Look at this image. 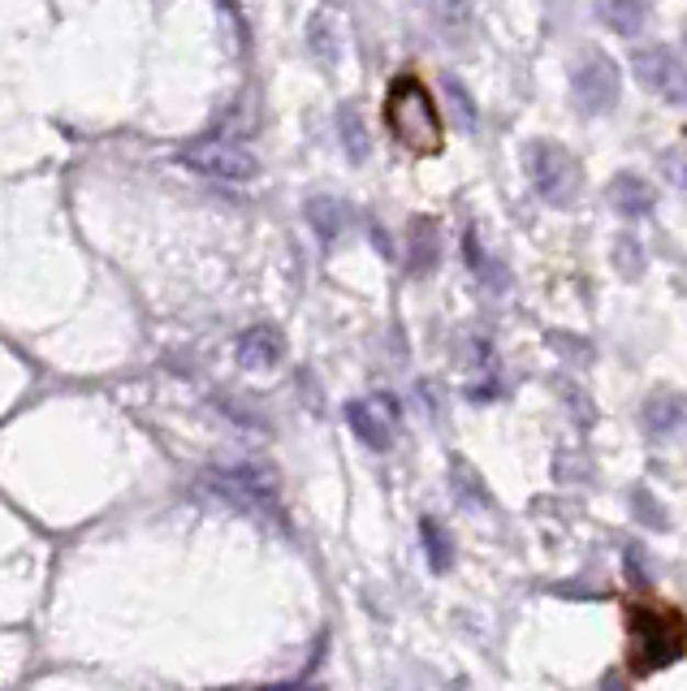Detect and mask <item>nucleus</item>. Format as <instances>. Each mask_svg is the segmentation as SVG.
<instances>
[{
  "instance_id": "9",
  "label": "nucleus",
  "mask_w": 687,
  "mask_h": 691,
  "mask_svg": "<svg viewBox=\"0 0 687 691\" xmlns=\"http://www.w3.org/2000/svg\"><path fill=\"white\" fill-rule=\"evenodd\" d=\"M610 204L619 216H649L653 204H657V195H653V186L640 178V173H619L615 182H610Z\"/></svg>"
},
{
  "instance_id": "2",
  "label": "nucleus",
  "mask_w": 687,
  "mask_h": 691,
  "mask_svg": "<svg viewBox=\"0 0 687 691\" xmlns=\"http://www.w3.org/2000/svg\"><path fill=\"white\" fill-rule=\"evenodd\" d=\"M631 626V648L627 661L635 675H653L666 670L671 661H679L687 648V626L675 614H657V610H631L627 614Z\"/></svg>"
},
{
  "instance_id": "19",
  "label": "nucleus",
  "mask_w": 687,
  "mask_h": 691,
  "mask_svg": "<svg viewBox=\"0 0 687 691\" xmlns=\"http://www.w3.org/2000/svg\"><path fill=\"white\" fill-rule=\"evenodd\" d=\"M615 269H619L627 281H635V276L644 273V251H640L635 238H619V242H615Z\"/></svg>"
},
{
  "instance_id": "7",
  "label": "nucleus",
  "mask_w": 687,
  "mask_h": 691,
  "mask_svg": "<svg viewBox=\"0 0 687 691\" xmlns=\"http://www.w3.org/2000/svg\"><path fill=\"white\" fill-rule=\"evenodd\" d=\"M346 419L354 428V437L368 445V450H390L394 441V403L390 398H376V403H350Z\"/></svg>"
},
{
  "instance_id": "10",
  "label": "nucleus",
  "mask_w": 687,
  "mask_h": 691,
  "mask_svg": "<svg viewBox=\"0 0 687 691\" xmlns=\"http://www.w3.org/2000/svg\"><path fill=\"white\" fill-rule=\"evenodd\" d=\"M432 13V26L441 31V39L463 44L472 31V0H424Z\"/></svg>"
},
{
  "instance_id": "21",
  "label": "nucleus",
  "mask_w": 687,
  "mask_h": 691,
  "mask_svg": "<svg viewBox=\"0 0 687 691\" xmlns=\"http://www.w3.org/2000/svg\"><path fill=\"white\" fill-rule=\"evenodd\" d=\"M631 506H635V514H640L644 523H653L657 532H666V528H671V519H666V510H662L657 501H649V492H640V488H635V492H631Z\"/></svg>"
},
{
  "instance_id": "4",
  "label": "nucleus",
  "mask_w": 687,
  "mask_h": 691,
  "mask_svg": "<svg viewBox=\"0 0 687 691\" xmlns=\"http://www.w3.org/2000/svg\"><path fill=\"white\" fill-rule=\"evenodd\" d=\"M571 95H575V109L588 113V117H601L619 104L622 95V73L619 66L601 53V48H588L575 57L571 66Z\"/></svg>"
},
{
  "instance_id": "24",
  "label": "nucleus",
  "mask_w": 687,
  "mask_h": 691,
  "mask_svg": "<svg viewBox=\"0 0 687 691\" xmlns=\"http://www.w3.org/2000/svg\"><path fill=\"white\" fill-rule=\"evenodd\" d=\"M601 691H631V688H627V683H622L619 675H610V679H606V683H601Z\"/></svg>"
},
{
  "instance_id": "11",
  "label": "nucleus",
  "mask_w": 687,
  "mask_h": 691,
  "mask_svg": "<svg viewBox=\"0 0 687 691\" xmlns=\"http://www.w3.org/2000/svg\"><path fill=\"white\" fill-rule=\"evenodd\" d=\"M450 488L459 492V501L463 506H493V497H488V484L484 476L468 463V454H450Z\"/></svg>"
},
{
  "instance_id": "6",
  "label": "nucleus",
  "mask_w": 687,
  "mask_h": 691,
  "mask_svg": "<svg viewBox=\"0 0 687 691\" xmlns=\"http://www.w3.org/2000/svg\"><path fill=\"white\" fill-rule=\"evenodd\" d=\"M631 69H635L640 87L653 91L662 104L687 109V61L675 48H666V44L635 48V53H631Z\"/></svg>"
},
{
  "instance_id": "8",
  "label": "nucleus",
  "mask_w": 687,
  "mask_h": 691,
  "mask_svg": "<svg viewBox=\"0 0 687 691\" xmlns=\"http://www.w3.org/2000/svg\"><path fill=\"white\" fill-rule=\"evenodd\" d=\"M234 354H238V363L247 372H273L277 363H281V354H285V338L277 333L273 325H256V329L238 333Z\"/></svg>"
},
{
  "instance_id": "23",
  "label": "nucleus",
  "mask_w": 687,
  "mask_h": 691,
  "mask_svg": "<svg viewBox=\"0 0 687 691\" xmlns=\"http://www.w3.org/2000/svg\"><path fill=\"white\" fill-rule=\"evenodd\" d=\"M666 169H671V178H675L679 186H687V156L684 151H671V156H666Z\"/></svg>"
},
{
  "instance_id": "14",
  "label": "nucleus",
  "mask_w": 687,
  "mask_h": 691,
  "mask_svg": "<svg viewBox=\"0 0 687 691\" xmlns=\"http://www.w3.org/2000/svg\"><path fill=\"white\" fill-rule=\"evenodd\" d=\"M684 398H675V394H653L649 403H644V423H649V432H657V437H666V432H675L679 423H684Z\"/></svg>"
},
{
  "instance_id": "16",
  "label": "nucleus",
  "mask_w": 687,
  "mask_h": 691,
  "mask_svg": "<svg viewBox=\"0 0 687 691\" xmlns=\"http://www.w3.org/2000/svg\"><path fill=\"white\" fill-rule=\"evenodd\" d=\"M419 536H424V550H428V566H432V570H450L454 545H450L446 528H441L437 519H424V523H419Z\"/></svg>"
},
{
  "instance_id": "3",
  "label": "nucleus",
  "mask_w": 687,
  "mask_h": 691,
  "mask_svg": "<svg viewBox=\"0 0 687 691\" xmlns=\"http://www.w3.org/2000/svg\"><path fill=\"white\" fill-rule=\"evenodd\" d=\"M523 165H528V178H532V186H537V195H541L545 204L553 207L575 204L579 182H584V169H579V160H575L562 143H553V138H532L528 151H523Z\"/></svg>"
},
{
  "instance_id": "20",
  "label": "nucleus",
  "mask_w": 687,
  "mask_h": 691,
  "mask_svg": "<svg viewBox=\"0 0 687 691\" xmlns=\"http://www.w3.org/2000/svg\"><path fill=\"white\" fill-rule=\"evenodd\" d=\"M468 264H472V273L488 281V290H502V285H506V273H502V269H493V264H488V256L476 247V234H468Z\"/></svg>"
},
{
  "instance_id": "12",
  "label": "nucleus",
  "mask_w": 687,
  "mask_h": 691,
  "mask_svg": "<svg viewBox=\"0 0 687 691\" xmlns=\"http://www.w3.org/2000/svg\"><path fill=\"white\" fill-rule=\"evenodd\" d=\"M437 251H441V234L432 216H415L412 220V273L424 276L437 269Z\"/></svg>"
},
{
  "instance_id": "22",
  "label": "nucleus",
  "mask_w": 687,
  "mask_h": 691,
  "mask_svg": "<svg viewBox=\"0 0 687 691\" xmlns=\"http://www.w3.org/2000/svg\"><path fill=\"white\" fill-rule=\"evenodd\" d=\"M446 91H450V100H454V113H459V126H463V131H472V126H476V113H472V100H468V91H463V87H459L454 78L446 82Z\"/></svg>"
},
{
  "instance_id": "5",
  "label": "nucleus",
  "mask_w": 687,
  "mask_h": 691,
  "mask_svg": "<svg viewBox=\"0 0 687 691\" xmlns=\"http://www.w3.org/2000/svg\"><path fill=\"white\" fill-rule=\"evenodd\" d=\"M182 165L204 178H216V182H251L260 173L256 151L234 138H200V143L182 147Z\"/></svg>"
},
{
  "instance_id": "18",
  "label": "nucleus",
  "mask_w": 687,
  "mask_h": 691,
  "mask_svg": "<svg viewBox=\"0 0 687 691\" xmlns=\"http://www.w3.org/2000/svg\"><path fill=\"white\" fill-rule=\"evenodd\" d=\"M307 48H312L325 66L338 61V48H334V18H329V13H316V18H312V26H307Z\"/></svg>"
},
{
  "instance_id": "13",
  "label": "nucleus",
  "mask_w": 687,
  "mask_h": 691,
  "mask_svg": "<svg viewBox=\"0 0 687 691\" xmlns=\"http://www.w3.org/2000/svg\"><path fill=\"white\" fill-rule=\"evenodd\" d=\"M597 18L619 35H640L644 18H649V4L644 0H597Z\"/></svg>"
},
{
  "instance_id": "15",
  "label": "nucleus",
  "mask_w": 687,
  "mask_h": 691,
  "mask_svg": "<svg viewBox=\"0 0 687 691\" xmlns=\"http://www.w3.org/2000/svg\"><path fill=\"white\" fill-rule=\"evenodd\" d=\"M307 220H312V229H316L325 242H334L338 234H346V225H350V207L338 204V200H312V204H307Z\"/></svg>"
},
{
  "instance_id": "1",
  "label": "nucleus",
  "mask_w": 687,
  "mask_h": 691,
  "mask_svg": "<svg viewBox=\"0 0 687 691\" xmlns=\"http://www.w3.org/2000/svg\"><path fill=\"white\" fill-rule=\"evenodd\" d=\"M385 126L398 138V147H407L415 156H432L446 143V122L437 100L428 95V87L415 73H398L385 91Z\"/></svg>"
},
{
  "instance_id": "17",
  "label": "nucleus",
  "mask_w": 687,
  "mask_h": 691,
  "mask_svg": "<svg viewBox=\"0 0 687 691\" xmlns=\"http://www.w3.org/2000/svg\"><path fill=\"white\" fill-rule=\"evenodd\" d=\"M338 131H342L346 156H350V160H363V156H368V126H363V117H359L354 104H342V113H338Z\"/></svg>"
}]
</instances>
